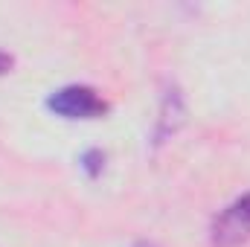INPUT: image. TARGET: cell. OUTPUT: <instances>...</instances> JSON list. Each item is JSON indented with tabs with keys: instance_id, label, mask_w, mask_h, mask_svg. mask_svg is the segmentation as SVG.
<instances>
[{
	"instance_id": "obj_1",
	"label": "cell",
	"mask_w": 250,
	"mask_h": 247,
	"mask_svg": "<svg viewBox=\"0 0 250 247\" xmlns=\"http://www.w3.org/2000/svg\"><path fill=\"white\" fill-rule=\"evenodd\" d=\"M47 111L62 120H102L108 114V102L90 84H64L47 96Z\"/></svg>"
},
{
	"instance_id": "obj_4",
	"label": "cell",
	"mask_w": 250,
	"mask_h": 247,
	"mask_svg": "<svg viewBox=\"0 0 250 247\" xmlns=\"http://www.w3.org/2000/svg\"><path fill=\"white\" fill-rule=\"evenodd\" d=\"M82 169L90 175V178H96V175H102V169H105V154L99 151V148H90V151H84L82 154Z\"/></svg>"
},
{
	"instance_id": "obj_6",
	"label": "cell",
	"mask_w": 250,
	"mask_h": 247,
	"mask_svg": "<svg viewBox=\"0 0 250 247\" xmlns=\"http://www.w3.org/2000/svg\"><path fill=\"white\" fill-rule=\"evenodd\" d=\"M137 247H151V245H137Z\"/></svg>"
},
{
	"instance_id": "obj_3",
	"label": "cell",
	"mask_w": 250,
	"mask_h": 247,
	"mask_svg": "<svg viewBox=\"0 0 250 247\" xmlns=\"http://www.w3.org/2000/svg\"><path fill=\"white\" fill-rule=\"evenodd\" d=\"M184 117H187V111H184L181 90H178V87H169V90L163 93L160 117H157V125H154V148L163 145V143H169V140L178 134V128L184 125Z\"/></svg>"
},
{
	"instance_id": "obj_5",
	"label": "cell",
	"mask_w": 250,
	"mask_h": 247,
	"mask_svg": "<svg viewBox=\"0 0 250 247\" xmlns=\"http://www.w3.org/2000/svg\"><path fill=\"white\" fill-rule=\"evenodd\" d=\"M12 67H15V59L0 50V76H3V73H12Z\"/></svg>"
},
{
	"instance_id": "obj_2",
	"label": "cell",
	"mask_w": 250,
	"mask_h": 247,
	"mask_svg": "<svg viewBox=\"0 0 250 247\" xmlns=\"http://www.w3.org/2000/svg\"><path fill=\"white\" fill-rule=\"evenodd\" d=\"M209 242L212 247H239L250 242V192L236 198L215 215L209 227Z\"/></svg>"
}]
</instances>
